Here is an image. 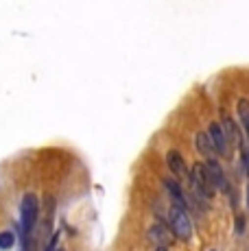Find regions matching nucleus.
Listing matches in <instances>:
<instances>
[{"instance_id": "nucleus-4", "label": "nucleus", "mask_w": 249, "mask_h": 251, "mask_svg": "<svg viewBox=\"0 0 249 251\" xmlns=\"http://www.w3.org/2000/svg\"><path fill=\"white\" fill-rule=\"evenodd\" d=\"M208 136L210 140H212V147H214V151L219 153V155H227V136H225V131H223V127H221V123L219 120H212V123L208 125Z\"/></svg>"}, {"instance_id": "nucleus-6", "label": "nucleus", "mask_w": 249, "mask_h": 251, "mask_svg": "<svg viewBox=\"0 0 249 251\" xmlns=\"http://www.w3.org/2000/svg\"><path fill=\"white\" fill-rule=\"evenodd\" d=\"M173 229H169L164 223H155L153 227L149 229V238L151 243H155L157 247H169L173 243Z\"/></svg>"}, {"instance_id": "nucleus-8", "label": "nucleus", "mask_w": 249, "mask_h": 251, "mask_svg": "<svg viewBox=\"0 0 249 251\" xmlns=\"http://www.w3.org/2000/svg\"><path fill=\"white\" fill-rule=\"evenodd\" d=\"M164 186H166V192H169V197H171V201H173V205L177 207H188V199H186V195H184V190L179 188V183H175L173 179H164Z\"/></svg>"}, {"instance_id": "nucleus-1", "label": "nucleus", "mask_w": 249, "mask_h": 251, "mask_svg": "<svg viewBox=\"0 0 249 251\" xmlns=\"http://www.w3.org/2000/svg\"><path fill=\"white\" fill-rule=\"evenodd\" d=\"M37 214H40V203H37V197L33 195V192H28V195H25L22 205H20V227H22L25 238L33 231V227H35Z\"/></svg>"}, {"instance_id": "nucleus-14", "label": "nucleus", "mask_w": 249, "mask_h": 251, "mask_svg": "<svg viewBox=\"0 0 249 251\" xmlns=\"http://www.w3.org/2000/svg\"><path fill=\"white\" fill-rule=\"evenodd\" d=\"M157 251H169V249H166V247H157Z\"/></svg>"}, {"instance_id": "nucleus-3", "label": "nucleus", "mask_w": 249, "mask_h": 251, "mask_svg": "<svg viewBox=\"0 0 249 251\" xmlns=\"http://www.w3.org/2000/svg\"><path fill=\"white\" fill-rule=\"evenodd\" d=\"M190 183H193L197 197H201L203 201H208L214 195V186L210 183V177L205 173V164H195L190 171Z\"/></svg>"}, {"instance_id": "nucleus-10", "label": "nucleus", "mask_w": 249, "mask_h": 251, "mask_svg": "<svg viewBox=\"0 0 249 251\" xmlns=\"http://www.w3.org/2000/svg\"><path fill=\"white\" fill-rule=\"evenodd\" d=\"M195 144H197V149H199V153H203L208 160H212V155L217 151H214V147H212V140H210V136H208V131H199L197 133V138H195Z\"/></svg>"}, {"instance_id": "nucleus-5", "label": "nucleus", "mask_w": 249, "mask_h": 251, "mask_svg": "<svg viewBox=\"0 0 249 251\" xmlns=\"http://www.w3.org/2000/svg\"><path fill=\"white\" fill-rule=\"evenodd\" d=\"M205 173L210 177V183L214 186V190H227V181H225V175H223V168L217 160H208L205 162Z\"/></svg>"}, {"instance_id": "nucleus-9", "label": "nucleus", "mask_w": 249, "mask_h": 251, "mask_svg": "<svg viewBox=\"0 0 249 251\" xmlns=\"http://www.w3.org/2000/svg\"><path fill=\"white\" fill-rule=\"evenodd\" d=\"M166 164H169V168L173 171V175L190 177L188 171H186V162H184V157H181L179 151H169V155H166Z\"/></svg>"}, {"instance_id": "nucleus-7", "label": "nucleus", "mask_w": 249, "mask_h": 251, "mask_svg": "<svg viewBox=\"0 0 249 251\" xmlns=\"http://www.w3.org/2000/svg\"><path fill=\"white\" fill-rule=\"evenodd\" d=\"M234 112H236V118L243 127V133L249 140V96H238Z\"/></svg>"}, {"instance_id": "nucleus-2", "label": "nucleus", "mask_w": 249, "mask_h": 251, "mask_svg": "<svg viewBox=\"0 0 249 251\" xmlns=\"http://www.w3.org/2000/svg\"><path fill=\"white\" fill-rule=\"evenodd\" d=\"M169 223H171V229H173V234L179 240H190V236H193V223H190V216L186 214L184 207H177V205L171 207Z\"/></svg>"}, {"instance_id": "nucleus-11", "label": "nucleus", "mask_w": 249, "mask_h": 251, "mask_svg": "<svg viewBox=\"0 0 249 251\" xmlns=\"http://www.w3.org/2000/svg\"><path fill=\"white\" fill-rule=\"evenodd\" d=\"M13 234L11 231H2V234H0V249H11L13 247Z\"/></svg>"}, {"instance_id": "nucleus-13", "label": "nucleus", "mask_w": 249, "mask_h": 251, "mask_svg": "<svg viewBox=\"0 0 249 251\" xmlns=\"http://www.w3.org/2000/svg\"><path fill=\"white\" fill-rule=\"evenodd\" d=\"M247 207H249V186H247Z\"/></svg>"}, {"instance_id": "nucleus-12", "label": "nucleus", "mask_w": 249, "mask_h": 251, "mask_svg": "<svg viewBox=\"0 0 249 251\" xmlns=\"http://www.w3.org/2000/svg\"><path fill=\"white\" fill-rule=\"evenodd\" d=\"M46 251H64L61 247H57V236L50 240V245H49V249H46Z\"/></svg>"}]
</instances>
